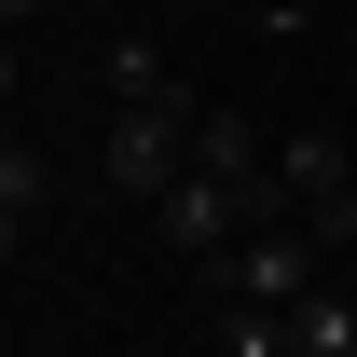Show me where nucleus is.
Wrapping results in <instances>:
<instances>
[{"instance_id": "obj_1", "label": "nucleus", "mask_w": 357, "mask_h": 357, "mask_svg": "<svg viewBox=\"0 0 357 357\" xmlns=\"http://www.w3.org/2000/svg\"><path fill=\"white\" fill-rule=\"evenodd\" d=\"M151 234H165L178 261H234V248H248V192L192 165V178H178V192H165V206H151Z\"/></svg>"}, {"instance_id": "obj_2", "label": "nucleus", "mask_w": 357, "mask_h": 357, "mask_svg": "<svg viewBox=\"0 0 357 357\" xmlns=\"http://www.w3.org/2000/svg\"><path fill=\"white\" fill-rule=\"evenodd\" d=\"M220 289H234V303H275V316H289V303L316 289V234H303V220H289V234H248V248L220 261Z\"/></svg>"}, {"instance_id": "obj_3", "label": "nucleus", "mask_w": 357, "mask_h": 357, "mask_svg": "<svg viewBox=\"0 0 357 357\" xmlns=\"http://www.w3.org/2000/svg\"><path fill=\"white\" fill-rule=\"evenodd\" d=\"M192 165L248 192V178H275V151H261V137H248V110H192Z\"/></svg>"}, {"instance_id": "obj_4", "label": "nucleus", "mask_w": 357, "mask_h": 357, "mask_svg": "<svg viewBox=\"0 0 357 357\" xmlns=\"http://www.w3.org/2000/svg\"><path fill=\"white\" fill-rule=\"evenodd\" d=\"M275 178H289V206H330V192H357V151H344V137H289Z\"/></svg>"}, {"instance_id": "obj_5", "label": "nucleus", "mask_w": 357, "mask_h": 357, "mask_svg": "<svg viewBox=\"0 0 357 357\" xmlns=\"http://www.w3.org/2000/svg\"><path fill=\"white\" fill-rule=\"evenodd\" d=\"M96 69H110V96H124V110H192V83H178V69H165L151 42H110Z\"/></svg>"}, {"instance_id": "obj_6", "label": "nucleus", "mask_w": 357, "mask_h": 357, "mask_svg": "<svg viewBox=\"0 0 357 357\" xmlns=\"http://www.w3.org/2000/svg\"><path fill=\"white\" fill-rule=\"evenodd\" d=\"M289 357H357V303L344 289H303L289 303Z\"/></svg>"}, {"instance_id": "obj_7", "label": "nucleus", "mask_w": 357, "mask_h": 357, "mask_svg": "<svg viewBox=\"0 0 357 357\" xmlns=\"http://www.w3.org/2000/svg\"><path fill=\"white\" fill-rule=\"evenodd\" d=\"M42 151H28V137H14V151H0V234H14V248H28V220H42Z\"/></svg>"}, {"instance_id": "obj_8", "label": "nucleus", "mask_w": 357, "mask_h": 357, "mask_svg": "<svg viewBox=\"0 0 357 357\" xmlns=\"http://www.w3.org/2000/svg\"><path fill=\"white\" fill-rule=\"evenodd\" d=\"M220 357H289V316L275 303H220Z\"/></svg>"}, {"instance_id": "obj_9", "label": "nucleus", "mask_w": 357, "mask_h": 357, "mask_svg": "<svg viewBox=\"0 0 357 357\" xmlns=\"http://www.w3.org/2000/svg\"><path fill=\"white\" fill-rule=\"evenodd\" d=\"M28 14H42V0H0V28H28Z\"/></svg>"}]
</instances>
